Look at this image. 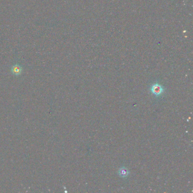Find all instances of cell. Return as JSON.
I'll list each match as a JSON object with an SVG mask.
<instances>
[{
	"mask_svg": "<svg viewBox=\"0 0 193 193\" xmlns=\"http://www.w3.org/2000/svg\"><path fill=\"white\" fill-rule=\"evenodd\" d=\"M22 70V67L19 65L14 66L12 69V72L13 74L15 75H17V76L19 75L21 73Z\"/></svg>",
	"mask_w": 193,
	"mask_h": 193,
	"instance_id": "obj_3",
	"label": "cell"
},
{
	"mask_svg": "<svg viewBox=\"0 0 193 193\" xmlns=\"http://www.w3.org/2000/svg\"><path fill=\"white\" fill-rule=\"evenodd\" d=\"M129 173H130L129 170L125 167H122L121 168H120L118 171V174L119 175V176L124 178L129 176Z\"/></svg>",
	"mask_w": 193,
	"mask_h": 193,
	"instance_id": "obj_2",
	"label": "cell"
},
{
	"mask_svg": "<svg viewBox=\"0 0 193 193\" xmlns=\"http://www.w3.org/2000/svg\"><path fill=\"white\" fill-rule=\"evenodd\" d=\"M150 90L151 93L156 97H159L161 96L165 91V88L162 85L157 83L152 84Z\"/></svg>",
	"mask_w": 193,
	"mask_h": 193,
	"instance_id": "obj_1",
	"label": "cell"
}]
</instances>
